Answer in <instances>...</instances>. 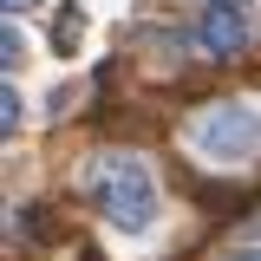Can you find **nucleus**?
I'll return each instance as SVG.
<instances>
[{"label": "nucleus", "mask_w": 261, "mask_h": 261, "mask_svg": "<svg viewBox=\"0 0 261 261\" xmlns=\"http://www.w3.org/2000/svg\"><path fill=\"white\" fill-rule=\"evenodd\" d=\"M7 7H13V13H20V7H33V0H7Z\"/></svg>", "instance_id": "nucleus-4"}, {"label": "nucleus", "mask_w": 261, "mask_h": 261, "mask_svg": "<svg viewBox=\"0 0 261 261\" xmlns=\"http://www.w3.org/2000/svg\"><path fill=\"white\" fill-rule=\"evenodd\" d=\"M196 46L216 53V59H235V53L248 46V13H242L235 0H209L202 20H196Z\"/></svg>", "instance_id": "nucleus-3"}, {"label": "nucleus", "mask_w": 261, "mask_h": 261, "mask_svg": "<svg viewBox=\"0 0 261 261\" xmlns=\"http://www.w3.org/2000/svg\"><path fill=\"white\" fill-rule=\"evenodd\" d=\"M190 144L202 150V157H222V163H242V157H255V144H261V118H255V105H209V111H196L190 118Z\"/></svg>", "instance_id": "nucleus-2"}, {"label": "nucleus", "mask_w": 261, "mask_h": 261, "mask_svg": "<svg viewBox=\"0 0 261 261\" xmlns=\"http://www.w3.org/2000/svg\"><path fill=\"white\" fill-rule=\"evenodd\" d=\"M92 183H98V209H105V222L130 228V235L150 228V216H157V183H150L144 163L111 157V163H98V170H92Z\"/></svg>", "instance_id": "nucleus-1"}]
</instances>
